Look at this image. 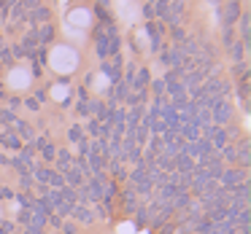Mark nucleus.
I'll return each mask as SVG.
<instances>
[{
  "mask_svg": "<svg viewBox=\"0 0 251 234\" xmlns=\"http://www.w3.org/2000/svg\"><path fill=\"white\" fill-rule=\"evenodd\" d=\"M240 14H243V6H240L238 0H229L227 6L222 8V24L224 27H235V22L240 19Z\"/></svg>",
  "mask_w": 251,
  "mask_h": 234,
  "instance_id": "nucleus-1",
  "label": "nucleus"
},
{
  "mask_svg": "<svg viewBox=\"0 0 251 234\" xmlns=\"http://www.w3.org/2000/svg\"><path fill=\"white\" fill-rule=\"evenodd\" d=\"M219 180L224 183V191H229V189H235V186H240L243 180H249V175H246V170L235 167V170H224Z\"/></svg>",
  "mask_w": 251,
  "mask_h": 234,
  "instance_id": "nucleus-2",
  "label": "nucleus"
},
{
  "mask_svg": "<svg viewBox=\"0 0 251 234\" xmlns=\"http://www.w3.org/2000/svg\"><path fill=\"white\" fill-rule=\"evenodd\" d=\"M229 116H232V105H229L227 100H219V103L211 108V119L216 121V127L227 124V121H229Z\"/></svg>",
  "mask_w": 251,
  "mask_h": 234,
  "instance_id": "nucleus-3",
  "label": "nucleus"
},
{
  "mask_svg": "<svg viewBox=\"0 0 251 234\" xmlns=\"http://www.w3.org/2000/svg\"><path fill=\"white\" fill-rule=\"evenodd\" d=\"M71 215L76 218L78 223H84V226H92V223H95V213L89 210L87 205H76V207L71 210Z\"/></svg>",
  "mask_w": 251,
  "mask_h": 234,
  "instance_id": "nucleus-4",
  "label": "nucleus"
},
{
  "mask_svg": "<svg viewBox=\"0 0 251 234\" xmlns=\"http://www.w3.org/2000/svg\"><path fill=\"white\" fill-rule=\"evenodd\" d=\"M49 19H51V11L46 6H38L27 14V22H33L35 27H38V24H49Z\"/></svg>",
  "mask_w": 251,
  "mask_h": 234,
  "instance_id": "nucleus-5",
  "label": "nucleus"
},
{
  "mask_svg": "<svg viewBox=\"0 0 251 234\" xmlns=\"http://www.w3.org/2000/svg\"><path fill=\"white\" fill-rule=\"evenodd\" d=\"M71 151H65V148H57V156H54V162H57V170L54 172H68V170L73 167V162H71Z\"/></svg>",
  "mask_w": 251,
  "mask_h": 234,
  "instance_id": "nucleus-6",
  "label": "nucleus"
},
{
  "mask_svg": "<svg viewBox=\"0 0 251 234\" xmlns=\"http://www.w3.org/2000/svg\"><path fill=\"white\" fill-rule=\"evenodd\" d=\"M33 33H35V38H38L41 46L54 41V27H51V24H38V27H33Z\"/></svg>",
  "mask_w": 251,
  "mask_h": 234,
  "instance_id": "nucleus-7",
  "label": "nucleus"
},
{
  "mask_svg": "<svg viewBox=\"0 0 251 234\" xmlns=\"http://www.w3.org/2000/svg\"><path fill=\"white\" fill-rule=\"evenodd\" d=\"M62 178H65V186H68V189H78V186L87 183V180H84V175L78 172L76 167H71L68 172H62Z\"/></svg>",
  "mask_w": 251,
  "mask_h": 234,
  "instance_id": "nucleus-8",
  "label": "nucleus"
},
{
  "mask_svg": "<svg viewBox=\"0 0 251 234\" xmlns=\"http://www.w3.org/2000/svg\"><path fill=\"white\" fill-rule=\"evenodd\" d=\"M240 43L246 46V49H249V41H251V17L249 14H240Z\"/></svg>",
  "mask_w": 251,
  "mask_h": 234,
  "instance_id": "nucleus-9",
  "label": "nucleus"
},
{
  "mask_svg": "<svg viewBox=\"0 0 251 234\" xmlns=\"http://www.w3.org/2000/svg\"><path fill=\"white\" fill-rule=\"evenodd\" d=\"M14 129L19 132V140H30L33 143L35 140V132H33V127L27 124V121H22V119H17V124H14Z\"/></svg>",
  "mask_w": 251,
  "mask_h": 234,
  "instance_id": "nucleus-10",
  "label": "nucleus"
},
{
  "mask_svg": "<svg viewBox=\"0 0 251 234\" xmlns=\"http://www.w3.org/2000/svg\"><path fill=\"white\" fill-rule=\"evenodd\" d=\"M146 33H149V38H151V51H157L159 49V41H162V27L154 24V22H149L146 24Z\"/></svg>",
  "mask_w": 251,
  "mask_h": 234,
  "instance_id": "nucleus-11",
  "label": "nucleus"
},
{
  "mask_svg": "<svg viewBox=\"0 0 251 234\" xmlns=\"http://www.w3.org/2000/svg\"><path fill=\"white\" fill-rule=\"evenodd\" d=\"M149 81H151V73H149V67L135 70V81H132V86H135V89H149Z\"/></svg>",
  "mask_w": 251,
  "mask_h": 234,
  "instance_id": "nucleus-12",
  "label": "nucleus"
},
{
  "mask_svg": "<svg viewBox=\"0 0 251 234\" xmlns=\"http://www.w3.org/2000/svg\"><path fill=\"white\" fill-rule=\"evenodd\" d=\"M232 78H235V81H249V62H235V65H232Z\"/></svg>",
  "mask_w": 251,
  "mask_h": 234,
  "instance_id": "nucleus-13",
  "label": "nucleus"
},
{
  "mask_svg": "<svg viewBox=\"0 0 251 234\" xmlns=\"http://www.w3.org/2000/svg\"><path fill=\"white\" fill-rule=\"evenodd\" d=\"M19 46H22V49H25V54H30V51H35V49H38V38H35V33H33V30H30V33L27 35H22V43H19Z\"/></svg>",
  "mask_w": 251,
  "mask_h": 234,
  "instance_id": "nucleus-14",
  "label": "nucleus"
},
{
  "mask_svg": "<svg viewBox=\"0 0 251 234\" xmlns=\"http://www.w3.org/2000/svg\"><path fill=\"white\" fill-rule=\"evenodd\" d=\"M0 143H3L6 148H14V151H19V148H22V140H19L14 132H3V135H0Z\"/></svg>",
  "mask_w": 251,
  "mask_h": 234,
  "instance_id": "nucleus-15",
  "label": "nucleus"
},
{
  "mask_svg": "<svg viewBox=\"0 0 251 234\" xmlns=\"http://www.w3.org/2000/svg\"><path fill=\"white\" fill-rule=\"evenodd\" d=\"M154 17H159L162 22H168V17H170V0H159V3H154Z\"/></svg>",
  "mask_w": 251,
  "mask_h": 234,
  "instance_id": "nucleus-16",
  "label": "nucleus"
},
{
  "mask_svg": "<svg viewBox=\"0 0 251 234\" xmlns=\"http://www.w3.org/2000/svg\"><path fill=\"white\" fill-rule=\"evenodd\" d=\"M51 172H54L51 167H33V180H38V183H46V186H49Z\"/></svg>",
  "mask_w": 251,
  "mask_h": 234,
  "instance_id": "nucleus-17",
  "label": "nucleus"
},
{
  "mask_svg": "<svg viewBox=\"0 0 251 234\" xmlns=\"http://www.w3.org/2000/svg\"><path fill=\"white\" fill-rule=\"evenodd\" d=\"M227 51H229V57H232V62H243V60H246V46H243V43L227 46Z\"/></svg>",
  "mask_w": 251,
  "mask_h": 234,
  "instance_id": "nucleus-18",
  "label": "nucleus"
},
{
  "mask_svg": "<svg viewBox=\"0 0 251 234\" xmlns=\"http://www.w3.org/2000/svg\"><path fill=\"white\" fill-rule=\"evenodd\" d=\"M0 124L14 127V124H17V113H14V110H8V108H0Z\"/></svg>",
  "mask_w": 251,
  "mask_h": 234,
  "instance_id": "nucleus-19",
  "label": "nucleus"
},
{
  "mask_svg": "<svg viewBox=\"0 0 251 234\" xmlns=\"http://www.w3.org/2000/svg\"><path fill=\"white\" fill-rule=\"evenodd\" d=\"M68 140H71V143H81L84 140V129L78 124H73L71 129H68Z\"/></svg>",
  "mask_w": 251,
  "mask_h": 234,
  "instance_id": "nucleus-20",
  "label": "nucleus"
},
{
  "mask_svg": "<svg viewBox=\"0 0 251 234\" xmlns=\"http://www.w3.org/2000/svg\"><path fill=\"white\" fill-rule=\"evenodd\" d=\"M41 156H44V162H54V156H57V146L46 143V146L41 148Z\"/></svg>",
  "mask_w": 251,
  "mask_h": 234,
  "instance_id": "nucleus-21",
  "label": "nucleus"
},
{
  "mask_svg": "<svg viewBox=\"0 0 251 234\" xmlns=\"http://www.w3.org/2000/svg\"><path fill=\"white\" fill-rule=\"evenodd\" d=\"M222 151V156H224V162H229V164H235V159H238V151H235V146H224V148H219Z\"/></svg>",
  "mask_w": 251,
  "mask_h": 234,
  "instance_id": "nucleus-22",
  "label": "nucleus"
},
{
  "mask_svg": "<svg viewBox=\"0 0 251 234\" xmlns=\"http://www.w3.org/2000/svg\"><path fill=\"white\" fill-rule=\"evenodd\" d=\"M19 189L27 191V194H30V189H33V175H30V172L19 175Z\"/></svg>",
  "mask_w": 251,
  "mask_h": 234,
  "instance_id": "nucleus-23",
  "label": "nucleus"
},
{
  "mask_svg": "<svg viewBox=\"0 0 251 234\" xmlns=\"http://www.w3.org/2000/svg\"><path fill=\"white\" fill-rule=\"evenodd\" d=\"M11 62H14L11 49H8V46H0V65H11Z\"/></svg>",
  "mask_w": 251,
  "mask_h": 234,
  "instance_id": "nucleus-24",
  "label": "nucleus"
},
{
  "mask_svg": "<svg viewBox=\"0 0 251 234\" xmlns=\"http://www.w3.org/2000/svg\"><path fill=\"white\" fill-rule=\"evenodd\" d=\"M95 14H98V19H100V22H105L108 27L114 24V19H111V14L105 11V6H98V8H95Z\"/></svg>",
  "mask_w": 251,
  "mask_h": 234,
  "instance_id": "nucleus-25",
  "label": "nucleus"
},
{
  "mask_svg": "<svg viewBox=\"0 0 251 234\" xmlns=\"http://www.w3.org/2000/svg\"><path fill=\"white\" fill-rule=\"evenodd\" d=\"M238 97L243 100V103H249V81H240L238 84Z\"/></svg>",
  "mask_w": 251,
  "mask_h": 234,
  "instance_id": "nucleus-26",
  "label": "nucleus"
},
{
  "mask_svg": "<svg viewBox=\"0 0 251 234\" xmlns=\"http://www.w3.org/2000/svg\"><path fill=\"white\" fill-rule=\"evenodd\" d=\"M60 232L62 234H78V226H76V223H71V221H62Z\"/></svg>",
  "mask_w": 251,
  "mask_h": 234,
  "instance_id": "nucleus-27",
  "label": "nucleus"
},
{
  "mask_svg": "<svg viewBox=\"0 0 251 234\" xmlns=\"http://www.w3.org/2000/svg\"><path fill=\"white\" fill-rule=\"evenodd\" d=\"M19 6H22L25 11L30 14V11H33V8H38V6H41V0H19Z\"/></svg>",
  "mask_w": 251,
  "mask_h": 234,
  "instance_id": "nucleus-28",
  "label": "nucleus"
},
{
  "mask_svg": "<svg viewBox=\"0 0 251 234\" xmlns=\"http://www.w3.org/2000/svg\"><path fill=\"white\" fill-rule=\"evenodd\" d=\"M46 223H49V226H54V229H60L62 226V218L57 215V213H51V215H46Z\"/></svg>",
  "mask_w": 251,
  "mask_h": 234,
  "instance_id": "nucleus-29",
  "label": "nucleus"
},
{
  "mask_svg": "<svg viewBox=\"0 0 251 234\" xmlns=\"http://www.w3.org/2000/svg\"><path fill=\"white\" fill-rule=\"evenodd\" d=\"M224 43L227 46L235 43V27H224Z\"/></svg>",
  "mask_w": 251,
  "mask_h": 234,
  "instance_id": "nucleus-30",
  "label": "nucleus"
},
{
  "mask_svg": "<svg viewBox=\"0 0 251 234\" xmlns=\"http://www.w3.org/2000/svg\"><path fill=\"white\" fill-rule=\"evenodd\" d=\"M30 218H33V210H22V213H19V223H22V226H30Z\"/></svg>",
  "mask_w": 251,
  "mask_h": 234,
  "instance_id": "nucleus-31",
  "label": "nucleus"
},
{
  "mask_svg": "<svg viewBox=\"0 0 251 234\" xmlns=\"http://www.w3.org/2000/svg\"><path fill=\"white\" fill-rule=\"evenodd\" d=\"M87 153H89V140L84 137V140L78 143V156H87Z\"/></svg>",
  "mask_w": 251,
  "mask_h": 234,
  "instance_id": "nucleus-32",
  "label": "nucleus"
},
{
  "mask_svg": "<svg viewBox=\"0 0 251 234\" xmlns=\"http://www.w3.org/2000/svg\"><path fill=\"white\" fill-rule=\"evenodd\" d=\"M33 100H35V103H38V105H41V103H46V100H49V94H46V92H44V89H38V92H35V94H33Z\"/></svg>",
  "mask_w": 251,
  "mask_h": 234,
  "instance_id": "nucleus-33",
  "label": "nucleus"
},
{
  "mask_svg": "<svg viewBox=\"0 0 251 234\" xmlns=\"http://www.w3.org/2000/svg\"><path fill=\"white\" fill-rule=\"evenodd\" d=\"M22 105H25V108H30V110H33V113H35V110H38V108H41V105H38V103H35V100H33V97H30V100H22Z\"/></svg>",
  "mask_w": 251,
  "mask_h": 234,
  "instance_id": "nucleus-34",
  "label": "nucleus"
},
{
  "mask_svg": "<svg viewBox=\"0 0 251 234\" xmlns=\"http://www.w3.org/2000/svg\"><path fill=\"white\" fill-rule=\"evenodd\" d=\"M0 229H3V234H14V223L11 221H0Z\"/></svg>",
  "mask_w": 251,
  "mask_h": 234,
  "instance_id": "nucleus-35",
  "label": "nucleus"
},
{
  "mask_svg": "<svg viewBox=\"0 0 251 234\" xmlns=\"http://www.w3.org/2000/svg\"><path fill=\"white\" fill-rule=\"evenodd\" d=\"M11 196H14V191L8 186H0V199H11Z\"/></svg>",
  "mask_w": 251,
  "mask_h": 234,
  "instance_id": "nucleus-36",
  "label": "nucleus"
},
{
  "mask_svg": "<svg viewBox=\"0 0 251 234\" xmlns=\"http://www.w3.org/2000/svg\"><path fill=\"white\" fill-rule=\"evenodd\" d=\"M17 108H22V100H19V97H11V100H8V110H17Z\"/></svg>",
  "mask_w": 251,
  "mask_h": 234,
  "instance_id": "nucleus-37",
  "label": "nucleus"
},
{
  "mask_svg": "<svg viewBox=\"0 0 251 234\" xmlns=\"http://www.w3.org/2000/svg\"><path fill=\"white\" fill-rule=\"evenodd\" d=\"M173 38H176V41H184V30H181V27H173Z\"/></svg>",
  "mask_w": 251,
  "mask_h": 234,
  "instance_id": "nucleus-38",
  "label": "nucleus"
},
{
  "mask_svg": "<svg viewBox=\"0 0 251 234\" xmlns=\"http://www.w3.org/2000/svg\"><path fill=\"white\" fill-rule=\"evenodd\" d=\"M33 76H35V78H41V76H44V73H41V65H38V62L33 65Z\"/></svg>",
  "mask_w": 251,
  "mask_h": 234,
  "instance_id": "nucleus-39",
  "label": "nucleus"
},
{
  "mask_svg": "<svg viewBox=\"0 0 251 234\" xmlns=\"http://www.w3.org/2000/svg\"><path fill=\"white\" fill-rule=\"evenodd\" d=\"M0 8H6V0H0Z\"/></svg>",
  "mask_w": 251,
  "mask_h": 234,
  "instance_id": "nucleus-40",
  "label": "nucleus"
},
{
  "mask_svg": "<svg viewBox=\"0 0 251 234\" xmlns=\"http://www.w3.org/2000/svg\"><path fill=\"white\" fill-rule=\"evenodd\" d=\"M103 3H108V0H98V6H103Z\"/></svg>",
  "mask_w": 251,
  "mask_h": 234,
  "instance_id": "nucleus-41",
  "label": "nucleus"
},
{
  "mask_svg": "<svg viewBox=\"0 0 251 234\" xmlns=\"http://www.w3.org/2000/svg\"><path fill=\"white\" fill-rule=\"evenodd\" d=\"M0 46H3V33H0Z\"/></svg>",
  "mask_w": 251,
  "mask_h": 234,
  "instance_id": "nucleus-42",
  "label": "nucleus"
},
{
  "mask_svg": "<svg viewBox=\"0 0 251 234\" xmlns=\"http://www.w3.org/2000/svg\"><path fill=\"white\" fill-rule=\"evenodd\" d=\"M211 3H219V0H211Z\"/></svg>",
  "mask_w": 251,
  "mask_h": 234,
  "instance_id": "nucleus-43",
  "label": "nucleus"
},
{
  "mask_svg": "<svg viewBox=\"0 0 251 234\" xmlns=\"http://www.w3.org/2000/svg\"><path fill=\"white\" fill-rule=\"evenodd\" d=\"M0 234H3V229H0Z\"/></svg>",
  "mask_w": 251,
  "mask_h": 234,
  "instance_id": "nucleus-44",
  "label": "nucleus"
}]
</instances>
